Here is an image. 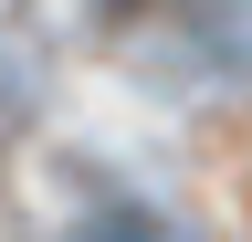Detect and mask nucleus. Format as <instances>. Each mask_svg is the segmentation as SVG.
Returning <instances> with one entry per match:
<instances>
[]
</instances>
